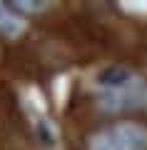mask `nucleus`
Wrapping results in <instances>:
<instances>
[{"mask_svg": "<svg viewBox=\"0 0 147 150\" xmlns=\"http://www.w3.org/2000/svg\"><path fill=\"white\" fill-rule=\"evenodd\" d=\"M100 105L110 112L120 110H140L147 108V83L130 68L112 65L97 75Z\"/></svg>", "mask_w": 147, "mask_h": 150, "instance_id": "f257e3e1", "label": "nucleus"}, {"mask_svg": "<svg viewBox=\"0 0 147 150\" xmlns=\"http://www.w3.org/2000/svg\"><path fill=\"white\" fill-rule=\"evenodd\" d=\"M87 150H147V128L140 123H117L95 133Z\"/></svg>", "mask_w": 147, "mask_h": 150, "instance_id": "f03ea898", "label": "nucleus"}, {"mask_svg": "<svg viewBox=\"0 0 147 150\" xmlns=\"http://www.w3.org/2000/svg\"><path fill=\"white\" fill-rule=\"evenodd\" d=\"M0 33L10 40L20 38L25 33V20L18 15L15 5H5V3H0Z\"/></svg>", "mask_w": 147, "mask_h": 150, "instance_id": "7ed1b4c3", "label": "nucleus"}, {"mask_svg": "<svg viewBox=\"0 0 147 150\" xmlns=\"http://www.w3.org/2000/svg\"><path fill=\"white\" fill-rule=\"evenodd\" d=\"M45 3H40V5H35L32 0H23V3H15V10H30V13H35V10H45Z\"/></svg>", "mask_w": 147, "mask_h": 150, "instance_id": "20e7f679", "label": "nucleus"}]
</instances>
